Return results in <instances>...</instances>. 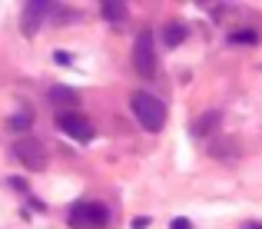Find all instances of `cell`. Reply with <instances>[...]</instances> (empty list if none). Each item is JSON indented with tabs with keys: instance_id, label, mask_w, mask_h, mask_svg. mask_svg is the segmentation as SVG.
<instances>
[{
	"instance_id": "obj_1",
	"label": "cell",
	"mask_w": 262,
	"mask_h": 229,
	"mask_svg": "<svg viewBox=\"0 0 262 229\" xmlns=\"http://www.w3.org/2000/svg\"><path fill=\"white\" fill-rule=\"evenodd\" d=\"M129 107H133V116L143 130L160 133V130L166 127V107H163V100H156L153 93H133Z\"/></svg>"
},
{
	"instance_id": "obj_2",
	"label": "cell",
	"mask_w": 262,
	"mask_h": 229,
	"mask_svg": "<svg viewBox=\"0 0 262 229\" xmlns=\"http://www.w3.org/2000/svg\"><path fill=\"white\" fill-rule=\"evenodd\" d=\"M110 223V210L103 203H77L70 210V226L77 229H103Z\"/></svg>"
},
{
	"instance_id": "obj_3",
	"label": "cell",
	"mask_w": 262,
	"mask_h": 229,
	"mask_svg": "<svg viewBox=\"0 0 262 229\" xmlns=\"http://www.w3.org/2000/svg\"><path fill=\"white\" fill-rule=\"evenodd\" d=\"M133 67H136V73L146 76V80L156 73V44H153V33L149 30H143L133 44Z\"/></svg>"
},
{
	"instance_id": "obj_4",
	"label": "cell",
	"mask_w": 262,
	"mask_h": 229,
	"mask_svg": "<svg viewBox=\"0 0 262 229\" xmlns=\"http://www.w3.org/2000/svg\"><path fill=\"white\" fill-rule=\"evenodd\" d=\"M57 127L63 130L67 136H73L77 143H90V140L96 136L93 123H90L83 113H77V110H67V113H57Z\"/></svg>"
},
{
	"instance_id": "obj_5",
	"label": "cell",
	"mask_w": 262,
	"mask_h": 229,
	"mask_svg": "<svg viewBox=\"0 0 262 229\" xmlns=\"http://www.w3.org/2000/svg\"><path fill=\"white\" fill-rule=\"evenodd\" d=\"M13 156H17L27 170H43L47 166V147L40 140H33V136H20V140L13 143Z\"/></svg>"
},
{
	"instance_id": "obj_6",
	"label": "cell",
	"mask_w": 262,
	"mask_h": 229,
	"mask_svg": "<svg viewBox=\"0 0 262 229\" xmlns=\"http://www.w3.org/2000/svg\"><path fill=\"white\" fill-rule=\"evenodd\" d=\"M47 10H50V4H47V0H33V4L24 7V20H20V27H24L27 37H33V33H37V27H40V20H43Z\"/></svg>"
},
{
	"instance_id": "obj_7",
	"label": "cell",
	"mask_w": 262,
	"mask_h": 229,
	"mask_svg": "<svg viewBox=\"0 0 262 229\" xmlns=\"http://www.w3.org/2000/svg\"><path fill=\"white\" fill-rule=\"evenodd\" d=\"M100 10H103V17H106V20H116V24L126 20V4H120V0H106Z\"/></svg>"
},
{
	"instance_id": "obj_8",
	"label": "cell",
	"mask_w": 262,
	"mask_h": 229,
	"mask_svg": "<svg viewBox=\"0 0 262 229\" xmlns=\"http://www.w3.org/2000/svg\"><path fill=\"white\" fill-rule=\"evenodd\" d=\"M163 40H166V47H179V44L186 40V27H183V24H166Z\"/></svg>"
},
{
	"instance_id": "obj_9",
	"label": "cell",
	"mask_w": 262,
	"mask_h": 229,
	"mask_svg": "<svg viewBox=\"0 0 262 229\" xmlns=\"http://www.w3.org/2000/svg\"><path fill=\"white\" fill-rule=\"evenodd\" d=\"M7 127H10L13 133H24V130H30V127H33V116L27 113V110H20V113H13L10 120H7Z\"/></svg>"
},
{
	"instance_id": "obj_10",
	"label": "cell",
	"mask_w": 262,
	"mask_h": 229,
	"mask_svg": "<svg viewBox=\"0 0 262 229\" xmlns=\"http://www.w3.org/2000/svg\"><path fill=\"white\" fill-rule=\"evenodd\" d=\"M216 127H219V113H206L203 120L192 127V133H196V136H206V133H212Z\"/></svg>"
},
{
	"instance_id": "obj_11",
	"label": "cell",
	"mask_w": 262,
	"mask_h": 229,
	"mask_svg": "<svg viewBox=\"0 0 262 229\" xmlns=\"http://www.w3.org/2000/svg\"><path fill=\"white\" fill-rule=\"evenodd\" d=\"M50 100L53 103H63V107H73V103H77V93L67 90V87H57V90H50Z\"/></svg>"
},
{
	"instance_id": "obj_12",
	"label": "cell",
	"mask_w": 262,
	"mask_h": 229,
	"mask_svg": "<svg viewBox=\"0 0 262 229\" xmlns=\"http://www.w3.org/2000/svg\"><path fill=\"white\" fill-rule=\"evenodd\" d=\"M229 40H232V44H259V33L256 30H236Z\"/></svg>"
},
{
	"instance_id": "obj_13",
	"label": "cell",
	"mask_w": 262,
	"mask_h": 229,
	"mask_svg": "<svg viewBox=\"0 0 262 229\" xmlns=\"http://www.w3.org/2000/svg\"><path fill=\"white\" fill-rule=\"evenodd\" d=\"M169 229H192V223H189V219H183V216H179V219H173V226H169Z\"/></svg>"
},
{
	"instance_id": "obj_14",
	"label": "cell",
	"mask_w": 262,
	"mask_h": 229,
	"mask_svg": "<svg viewBox=\"0 0 262 229\" xmlns=\"http://www.w3.org/2000/svg\"><path fill=\"white\" fill-rule=\"evenodd\" d=\"M149 226V219L146 216H140V219H133V229H146Z\"/></svg>"
},
{
	"instance_id": "obj_15",
	"label": "cell",
	"mask_w": 262,
	"mask_h": 229,
	"mask_svg": "<svg viewBox=\"0 0 262 229\" xmlns=\"http://www.w3.org/2000/svg\"><path fill=\"white\" fill-rule=\"evenodd\" d=\"M243 229H262V223H246Z\"/></svg>"
}]
</instances>
